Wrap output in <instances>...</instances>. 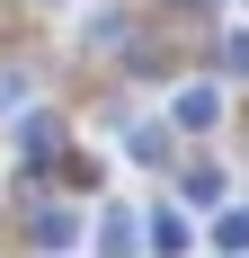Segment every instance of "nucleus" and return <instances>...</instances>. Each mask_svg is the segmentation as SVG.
<instances>
[{"instance_id":"obj_1","label":"nucleus","mask_w":249,"mask_h":258,"mask_svg":"<svg viewBox=\"0 0 249 258\" xmlns=\"http://www.w3.org/2000/svg\"><path fill=\"white\" fill-rule=\"evenodd\" d=\"M98 249H107V258L134 249V214H107V223H98Z\"/></svg>"},{"instance_id":"obj_2","label":"nucleus","mask_w":249,"mask_h":258,"mask_svg":"<svg viewBox=\"0 0 249 258\" xmlns=\"http://www.w3.org/2000/svg\"><path fill=\"white\" fill-rule=\"evenodd\" d=\"M151 249L178 258V249H187V223H178V214H160V223H151Z\"/></svg>"},{"instance_id":"obj_3","label":"nucleus","mask_w":249,"mask_h":258,"mask_svg":"<svg viewBox=\"0 0 249 258\" xmlns=\"http://www.w3.org/2000/svg\"><path fill=\"white\" fill-rule=\"evenodd\" d=\"M231 62H240V72H249V36H231Z\"/></svg>"}]
</instances>
